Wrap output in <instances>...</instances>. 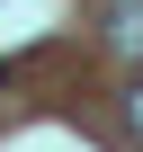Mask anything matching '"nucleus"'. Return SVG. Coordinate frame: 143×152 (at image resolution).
I'll return each mask as SVG.
<instances>
[{
    "label": "nucleus",
    "instance_id": "nucleus-1",
    "mask_svg": "<svg viewBox=\"0 0 143 152\" xmlns=\"http://www.w3.org/2000/svg\"><path fill=\"white\" fill-rule=\"evenodd\" d=\"M98 27H107V45H116L125 63H143V0H107Z\"/></svg>",
    "mask_w": 143,
    "mask_h": 152
},
{
    "label": "nucleus",
    "instance_id": "nucleus-2",
    "mask_svg": "<svg viewBox=\"0 0 143 152\" xmlns=\"http://www.w3.org/2000/svg\"><path fill=\"white\" fill-rule=\"evenodd\" d=\"M125 125H134V143H143V81L125 90Z\"/></svg>",
    "mask_w": 143,
    "mask_h": 152
},
{
    "label": "nucleus",
    "instance_id": "nucleus-3",
    "mask_svg": "<svg viewBox=\"0 0 143 152\" xmlns=\"http://www.w3.org/2000/svg\"><path fill=\"white\" fill-rule=\"evenodd\" d=\"M0 81H9V72H0Z\"/></svg>",
    "mask_w": 143,
    "mask_h": 152
}]
</instances>
